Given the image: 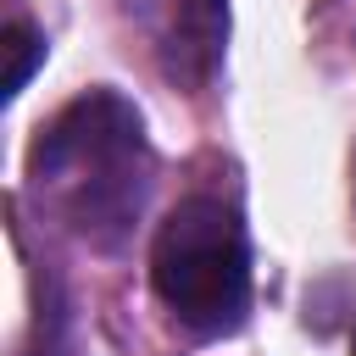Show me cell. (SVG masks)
I'll return each instance as SVG.
<instances>
[{
  "mask_svg": "<svg viewBox=\"0 0 356 356\" xmlns=\"http://www.w3.org/2000/svg\"><path fill=\"white\" fill-rule=\"evenodd\" d=\"M350 356H356V339H350Z\"/></svg>",
  "mask_w": 356,
  "mask_h": 356,
  "instance_id": "obj_4",
  "label": "cell"
},
{
  "mask_svg": "<svg viewBox=\"0 0 356 356\" xmlns=\"http://www.w3.org/2000/svg\"><path fill=\"white\" fill-rule=\"evenodd\" d=\"M150 278L184 328L195 334L239 328L250 306V250L234 211L206 195L172 206L150 250Z\"/></svg>",
  "mask_w": 356,
  "mask_h": 356,
  "instance_id": "obj_2",
  "label": "cell"
},
{
  "mask_svg": "<svg viewBox=\"0 0 356 356\" xmlns=\"http://www.w3.org/2000/svg\"><path fill=\"white\" fill-rule=\"evenodd\" d=\"M139 111L117 95H83L72 100L50 134L33 145V178L56 184L78 234L111 239L139 211Z\"/></svg>",
  "mask_w": 356,
  "mask_h": 356,
  "instance_id": "obj_1",
  "label": "cell"
},
{
  "mask_svg": "<svg viewBox=\"0 0 356 356\" xmlns=\"http://www.w3.org/2000/svg\"><path fill=\"white\" fill-rule=\"evenodd\" d=\"M0 50H6V89H0V95L11 100V95L28 83V72L44 61V39H39L28 22H11V28H6V39H0Z\"/></svg>",
  "mask_w": 356,
  "mask_h": 356,
  "instance_id": "obj_3",
  "label": "cell"
}]
</instances>
